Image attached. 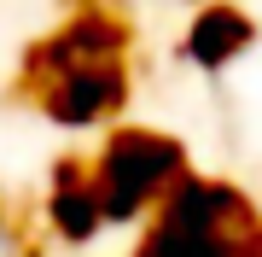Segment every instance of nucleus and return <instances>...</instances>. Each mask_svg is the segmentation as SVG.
<instances>
[{
  "label": "nucleus",
  "instance_id": "1",
  "mask_svg": "<svg viewBox=\"0 0 262 257\" xmlns=\"http://www.w3.org/2000/svg\"><path fill=\"white\" fill-rule=\"evenodd\" d=\"M181 146L146 129H122L105 141V152L94 164V187H99V210L105 222H128L134 210L163 205L181 187Z\"/></svg>",
  "mask_w": 262,
  "mask_h": 257
},
{
  "label": "nucleus",
  "instance_id": "2",
  "mask_svg": "<svg viewBox=\"0 0 262 257\" xmlns=\"http://www.w3.org/2000/svg\"><path fill=\"white\" fill-rule=\"evenodd\" d=\"M233 216H239V199L227 187L181 181L158 205V222H151L140 257H239Z\"/></svg>",
  "mask_w": 262,
  "mask_h": 257
},
{
  "label": "nucleus",
  "instance_id": "3",
  "mask_svg": "<svg viewBox=\"0 0 262 257\" xmlns=\"http://www.w3.org/2000/svg\"><path fill=\"white\" fill-rule=\"evenodd\" d=\"M122 105V70L117 58H105V65H64L47 94V111L58 123H99L105 111H117Z\"/></svg>",
  "mask_w": 262,
  "mask_h": 257
},
{
  "label": "nucleus",
  "instance_id": "4",
  "mask_svg": "<svg viewBox=\"0 0 262 257\" xmlns=\"http://www.w3.org/2000/svg\"><path fill=\"white\" fill-rule=\"evenodd\" d=\"M245 41H251V24H245V12L215 6V12H204V18L192 24V35H187V58H198L204 70H222L227 58L245 47Z\"/></svg>",
  "mask_w": 262,
  "mask_h": 257
},
{
  "label": "nucleus",
  "instance_id": "5",
  "mask_svg": "<svg viewBox=\"0 0 262 257\" xmlns=\"http://www.w3.org/2000/svg\"><path fill=\"white\" fill-rule=\"evenodd\" d=\"M53 222L64 228V240H88V234L105 228L94 175H82V170H64V175H58V187H53Z\"/></svg>",
  "mask_w": 262,
  "mask_h": 257
},
{
  "label": "nucleus",
  "instance_id": "6",
  "mask_svg": "<svg viewBox=\"0 0 262 257\" xmlns=\"http://www.w3.org/2000/svg\"><path fill=\"white\" fill-rule=\"evenodd\" d=\"M0 257H24V240H18V228L6 216H0Z\"/></svg>",
  "mask_w": 262,
  "mask_h": 257
}]
</instances>
